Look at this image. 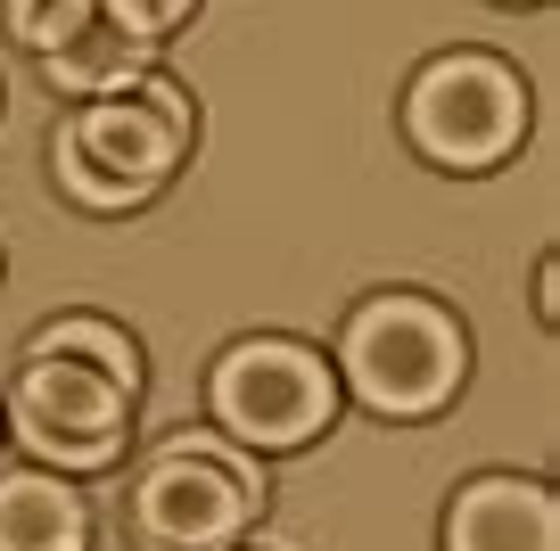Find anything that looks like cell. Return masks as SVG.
Listing matches in <instances>:
<instances>
[{"instance_id":"obj_5","label":"cell","mask_w":560,"mask_h":551,"mask_svg":"<svg viewBox=\"0 0 560 551\" xmlns=\"http://www.w3.org/2000/svg\"><path fill=\"white\" fill-rule=\"evenodd\" d=\"M214 412L247 445H305L330 420V371L298 345H240L214 371Z\"/></svg>"},{"instance_id":"obj_8","label":"cell","mask_w":560,"mask_h":551,"mask_svg":"<svg viewBox=\"0 0 560 551\" xmlns=\"http://www.w3.org/2000/svg\"><path fill=\"white\" fill-rule=\"evenodd\" d=\"M91 518L83 494L58 478H9L0 485V551H83Z\"/></svg>"},{"instance_id":"obj_9","label":"cell","mask_w":560,"mask_h":551,"mask_svg":"<svg viewBox=\"0 0 560 551\" xmlns=\"http://www.w3.org/2000/svg\"><path fill=\"white\" fill-rule=\"evenodd\" d=\"M140 50H149V42L124 34V17H107V0H100V17L74 25V34L50 50V74L67 91H132L140 83Z\"/></svg>"},{"instance_id":"obj_3","label":"cell","mask_w":560,"mask_h":551,"mask_svg":"<svg viewBox=\"0 0 560 551\" xmlns=\"http://www.w3.org/2000/svg\"><path fill=\"white\" fill-rule=\"evenodd\" d=\"M520 74L494 67V58L462 50L412 83V140L438 165H494V156L520 140Z\"/></svg>"},{"instance_id":"obj_10","label":"cell","mask_w":560,"mask_h":551,"mask_svg":"<svg viewBox=\"0 0 560 551\" xmlns=\"http://www.w3.org/2000/svg\"><path fill=\"white\" fill-rule=\"evenodd\" d=\"M34 362H83V371H100V379H116V387H132V379H140L132 345H124L107 321H83V313H74V321H50V329H42V338H34Z\"/></svg>"},{"instance_id":"obj_7","label":"cell","mask_w":560,"mask_h":551,"mask_svg":"<svg viewBox=\"0 0 560 551\" xmlns=\"http://www.w3.org/2000/svg\"><path fill=\"white\" fill-rule=\"evenodd\" d=\"M454 551H560V518L544 485H470L454 502Z\"/></svg>"},{"instance_id":"obj_12","label":"cell","mask_w":560,"mask_h":551,"mask_svg":"<svg viewBox=\"0 0 560 551\" xmlns=\"http://www.w3.org/2000/svg\"><path fill=\"white\" fill-rule=\"evenodd\" d=\"M182 9H190V0H107V17H124V34H140V42H158Z\"/></svg>"},{"instance_id":"obj_2","label":"cell","mask_w":560,"mask_h":551,"mask_svg":"<svg viewBox=\"0 0 560 551\" xmlns=\"http://www.w3.org/2000/svg\"><path fill=\"white\" fill-rule=\"evenodd\" d=\"M347 379L371 412H429V403L454 396L462 379V338L445 313L412 305V296H387L363 305L347 329Z\"/></svg>"},{"instance_id":"obj_11","label":"cell","mask_w":560,"mask_h":551,"mask_svg":"<svg viewBox=\"0 0 560 551\" xmlns=\"http://www.w3.org/2000/svg\"><path fill=\"white\" fill-rule=\"evenodd\" d=\"M100 17V0H9V25H18V42L25 50H42L50 58L58 42L74 34V25H91Z\"/></svg>"},{"instance_id":"obj_13","label":"cell","mask_w":560,"mask_h":551,"mask_svg":"<svg viewBox=\"0 0 560 551\" xmlns=\"http://www.w3.org/2000/svg\"><path fill=\"white\" fill-rule=\"evenodd\" d=\"M25 445H34L42 461H58V469H100L107 453H116V436H91V445H74V436H25Z\"/></svg>"},{"instance_id":"obj_6","label":"cell","mask_w":560,"mask_h":551,"mask_svg":"<svg viewBox=\"0 0 560 551\" xmlns=\"http://www.w3.org/2000/svg\"><path fill=\"white\" fill-rule=\"evenodd\" d=\"M124 396H132V387L100 379L83 362H34L25 387H18V436H74V445L116 436L124 429Z\"/></svg>"},{"instance_id":"obj_1","label":"cell","mask_w":560,"mask_h":551,"mask_svg":"<svg viewBox=\"0 0 560 551\" xmlns=\"http://www.w3.org/2000/svg\"><path fill=\"white\" fill-rule=\"evenodd\" d=\"M182 140H190V107L174 83L140 74L132 99H100L91 116H74L58 132V173L83 207H132L174 173Z\"/></svg>"},{"instance_id":"obj_4","label":"cell","mask_w":560,"mask_h":551,"mask_svg":"<svg viewBox=\"0 0 560 551\" xmlns=\"http://www.w3.org/2000/svg\"><path fill=\"white\" fill-rule=\"evenodd\" d=\"M256 494H264V478L240 453L182 436V445H165V461L140 485V527L165 551H214V543L240 535V518L256 511Z\"/></svg>"}]
</instances>
